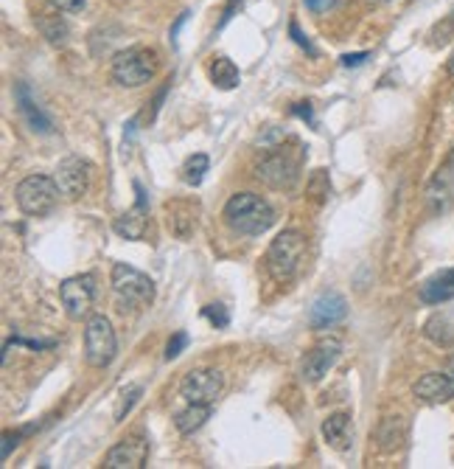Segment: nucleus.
<instances>
[{
	"mask_svg": "<svg viewBox=\"0 0 454 469\" xmlns=\"http://www.w3.org/2000/svg\"><path fill=\"white\" fill-rule=\"evenodd\" d=\"M224 222L241 236H261L275 225L272 205L253 191L233 194L224 205Z\"/></svg>",
	"mask_w": 454,
	"mask_h": 469,
	"instance_id": "nucleus-1",
	"label": "nucleus"
},
{
	"mask_svg": "<svg viewBox=\"0 0 454 469\" xmlns=\"http://www.w3.org/2000/svg\"><path fill=\"white\" fill-rule=\"evenodd\" d=\"M306 258V236L300 231H284L272 239L267 250V270L275 281H291Z\"/></svg>",
	"mask_w": 454,
	"mask_h": 469,
	"instance_id": "nucleus-2",
	"label": "nucleus"
},
{
	"mask_svg": "<svg viewBox=\"0 0 454 469\" xmlns=\"http://www.w3.org/2000/svg\"><path fill=\"white\" fill-rule=\"evenodd\" d=\"M157 73V54L149 48H126L112 57V79L121 88H140Z\"/></svg>",
	"mask_w": 454,
	"mask_h": 469,
	"instance_id": "nucleus-3",
	"label": "nucleus"
},
{
	"mask_svg": "<svg viewBox=\"0 0 454 469\" xmlns=\"http://www.w3.org/2000/svg\"><path fill=\"white\" fill-rule=\"evenodd\" d=\"M110 284H112V293L118 296V301L124 306H132V310H143V306H149L155 301V281L124 262L112 265Z\"/></svg>",
	"mask_w": 454,
	"mask_h": 469,
	"instance_id": "nucleus-4",
	"label": "nucleus"
},
{
	"mask_svg": "<svg viewBox=\"0 0 454 469\" xmlns=\"http://www.w3.org/2000/svg\"><path fill=\"white\" fill-rule=\"evenodd\" d=\"M300 160L284 147H267V155L255 164V177L269 188L289 191L298 183Z\"/></svg>",
	"mask_w": 454,
	"mask_h": 469,
	"instance_id": "nucleus-5",
	"label": "nucleus"
},
{
	"mask_svg": "<svg viewBox=\"0 0 454 469\" xmlns=\"http://www.w3.org/2000/svg\"><path fill=\"white\" fill-rule=\"evenodd\" d=\"M18 205L20 211L28 217H45L54 211V205L59 200V186L54 177H45V174H28L26 181H20L18 186Z\"/></svg>",
	"mask_w": 454,
	"mask_h": 469,
	"instance_id": "nucleus-6",
	"label": "nucleus"
},
{
	"mask_svg": "<svg viewBox=\"0 0 454 469\" xmlns=\"http://www.w3.org/2000/svg\"><path fill=\"white\" fill-rule=\"evenodd\" d=\"M116 332H112V323L104 315H93L85 327V358L93 368H107L116 360Z\"/></svg>",
	"mask_w": 454,
	"mask_h": 469,
	"instance_id": "nucleus-7",
	"label": "nucleus"
},
{
	"mask_svg": "<svg viewBox=\"0 0 454 469\" xmlns=\"http://www.w3.org/2000/svg\"><path fill=\"white\" fill-rule=\"evenodd\" d=\"M339 354H343V341H339V337H322V341H317L309 351L303 354L300 377L306 382H320L334 368Z\"/></svg>",
	"mask_w": 454,
	"mask_h": 469,
	"instance_id": "nucleus-8",
	"label": "nucleus"
},
{
	"mask_svg": "<svg viewBox=\"0 0 454 469\" xmlns=\"http://www.w3.org/2000/svg\"><path fill=\"white\" fill-rule=\"evenodd\" d=\"M59 298H62V306L71 320L87 318L93 310V301H95V279L90 276V273H85V276H73L68 281H62Z\"/></svg>",
	"mask_w": 454,
	"mask_h": 469,
	"instance_id": "nucleus-9",
	"label": "nucleus"
},
{
	"mask_svg": "<svg viewBox=\"0 0 454 469\" xmlns=\"http://www.w3.org/2000/svg\"><path fill=\"white\" fill-rule=\"evenodd\" d=\"M224 388V377L216 368H197L185 374V380L180 382V394L185 402H197V405H214L216 396Z\"/></svg>",
	"mask_w": 454,
	"mask_h": 469,
	"instance_id": "nucleus-10",
	"label": "nucleus"
},
{
	"mask_svg": "<svg viewBox=\"0 0 454 469\" xmlns=\"http://www.w3.org/2000/svg\"><path fill=\"white\" fill-rule=\"evenodd\" d=\"M54 181H57L59 191L68 200L82 197V194L87 191V183H90V164H87L85 158H79V155L64 158L62 164L57 166Z\"/></svg>",
	"mask_w": 454,
	"mask_h": 469,
	"instance_id": "nucleus-11",
	"label": "nucleus"
},
{
	"mask_svg": "<svg viewBox=\"0 0 454 469\" xmlns=\"http://www.w3.org/2000/svg\"><path fill=\"white\" fill-rule=\"evenodd\" d=\"M149 461V442L143 435H129L104 456L107 469H143Z\"/></svg>",
	"mask_w": 454,
	"mask_h": 469,
	"instance_id": "nucleus-12",
	"label": "nucleus"
},
{
	"mask_svg": "<svg viewBox=\"0 0 454 469\" xmlns=\"http://www.w3.org/2000/svg\"><path fill=\"white\" fill-rule=\"evenodd\" d=\"M348 315V304L339 293H322L314 298L312 310H309V323L312 329H331L339 320H345Z\"/></svg>",
	"mask_w": 454,
	"mask_h": 469,
	"instance_id": "nucleus-13",
	"label": "nucleus"
},
{
	"mask_svg": "<svg viewBox=\"0 0 454 469\" xmlns=\"http://www.w3.org/2000/svg\"><path fill=\"white\" fill-rule=\"evenodd\" d=\"M412 394L427 405H441V402H449L454 396V380L449 374L432 371V374H424L412 385Z\"/></svg>",
	"mask_w": 454,
	"mask_h": 469,
	"instance_id": "nucleus-14",
	"label": "nucleus"
},
{
	"mask_svg": "<svg viewBox=\"0 0 454 469\" xmlns=\"http://www.w3.org/2000/svg\"><path fill=\"white\" fill-rule=\"evenodd\" d=\"M14 99H18V110H20V116L26 119V124L34 129V133H42V135H48V133H54V124H51V119L45 116L42 112V107L31 99V90H28V85L26 82H20L18 88H14Z\"/></svg>",
	"mask_w": 454,
	"mask_h": 469,
	"instance_id": "nucleus-15",
	"label": "nucleus"
},
{
	"mask_svg": "<svg viewBox=\"0 0 454 469\" xmlns=\"http://www.w3.org/2000/svg\"><path fill=\"white\" fill-rule=\"evenodd\" d=\"M135 191H138L135 208H129L124 217L116 219V231L126 239H143V234H146V214L149 211H146V197H143L140 183H135Z\"/></svg>",
	"mask_w": 454,
	"mask_h": 469,
	"instance_id": "nucleus-16",
	"label": "nucleus"
},
{
	"mask_svg": "<svg viewBox=\"0 0 454 469\" xmlns=\"http://www.w3.org/2000/svg\"><path fill=\"white\" fill-rule=\"evenodd\" d=\"M424 334L429 337V341H432L435 346L451 349V346H454V310H441V312H435V315L427 320Z\"/></svg>",
	"mask_w": 454,
	"mask_h": 469,
	"instance_id": "nucleus-17",
	"label": "nucleus"
},
{
	"mask_svg": "<svg viewBox=\"0 0 454 469\" xmlns=\"http://www.w3.org/2000/svg\"><path fill=\"white\" fill-rule=\"evenodd\" d=\"M166 214H169V225H171L174 236L188 239L193 225H197V208H193L188 200H174L166 205Z\"/></svg>",
	"mask_w": 454,
	"mask_h": 469,
	"instance_id": "nucleus-18",
	"label": "nucleus"
},
{
	"mask_svg": "<svg viewBox=\"0 0 454 469\" xmlns=\"http://www.w3.org/2000/svg\"><path fill=\"white\" fill-rule=\"evenodd\" d=\"M454 298V267L432 276L424 287H420V301L424 304H446Z\"/></svg>",
	"mask_w": 454,
	"mask_h": 469,
	"instance_id": "nucleus-19",
	"label": "nucleus"
},
{
	"mask_svg": "<svg viewBox=\"0 0 454 469\" xmlns=\"http://www.w3.org/2000/svg\"><path fill=\"white\" fill-rule=\"evenodd\" d=\"M322 435H326V442L334 447V450H345L348 442H351V419L345 413H334L329 416L326 422H322Z\"/></svg>",
	"mask_w": 454,
	"mask_h": 469,
	"instance_id": "nucleus-20",
	"label": "nucleus"
},
{
	"mask_svg": "<svg viewBox=\"0 0 454 469\" xmlns=\"http://www.w3.org/2000/svg\"><path fill=\"white\" fill-rule=\"evenodd\" d=\"M404 439H407V422L401 416H387L379 427V447L384 452H393L404 444Z\"/></svg>",
	"mask_w": 454,
	"mask_h": 469,
	"instance_id": "nucleus-21",
	"label": "nucleus"
},
{
	"mask_svg": "<svg viewBox=\"0 0 454 469\" xmlns=\"http://www.w3.org/2000/svg\"><path fill=\"white\" fill-rule=\"evenodd\" d=\"M208 419H210V405H197V402H188V408H183L180 413H177L174 425L183 435H191L193 430H200Z\"/></svg>",
	"mask_w": 454,
	"mask_h": 469,
	"instance_id": "nucleus-22",
	"label": "nucleus"
},
{
	"mask_svg": "<svg viewBox=\"0 0 454 469\" xmlns=\"http://www.w3.org/2000/svg\"><path fill=\"white\" fill-rule=\"evenodd\" d=\"M238 68L233 65V59H227V57H216V62L210 65V82H214L219 90H233L238 88Z\"/></svg>",
	"mask_w": 454,
	"mask_h": 469,
	"instance_id": "nucleus-23",
	"label": "nucleus"
},
{
	"mask_svg": "<svg viewBox=\"0 0 454 469\" xmlns=\"http://www.w3.org/2000/svg\"><path fill=\"white\" fill-rule=\"evenodd\" d=\"M208 166H210V160H208V155H191L188 160H185V166H183V181L188 183V186H200L202 183V177H205V172H208Z\"/></svg>",
	"mask_w": 454,
	"mask_h": 469,
	"instance_id": "nucleus-24",
	"label": "nucleus"
},
{
	"mask_svg": "<svg viewBox=\"0 0 454 469\" xmlns=\"http://www.w3.org/2000/svg\"><path fill=\"white\" fill-rule=\"evenodd\" d=\"M143 394V385L140 382H132V385H126L124 391H121V399H118V405H116V422H124V416L132 411V405L138 402V396Z\"/></svg>",
	"mask_w": 454,
	"mask_h": 469,
	"instance_id": "nucleus-25",
	"label": "nucleus"
},
{
	"mask_svg": "<svg viewBox=\"0 0 454 469\" xmlns=\"http://www.w3.org/2000/svg\"><path fill=\"white\" fill-rule=\"evenodd\" d=\"M309 194L314 203H322L331 194V181H329V172L326 169H314L309 177Z\"/></svg>",
	"mask_w": 454,
	"mask_h": 469,
	"instance_id": "nucleus-26",
	"label": "nucleus"
},
{
	"mask_svg": "<svg viewBox=\"0 0 454 469\" xmlns=\"http://www.w3.org/2000/svg\"><path fill=\"white\" fill-rule=\"evenodd\" d=\"M202 315L214 323L216 329H224L227 323H231V315H227V306L224 304H208L205 310H202Z\"/></svg>",
	"mask_w": 454,
	"mask_h": 469,
	"instance_id": "nucleus-27",
	"label": "nucleus"
},
{
	"mask_svg": "<svg viewBox=\"0 0 454 469\" xmlns=\"http://www.w3.org/2000/svg\"><path fill=\"white\" fill-rule=\"evenodd\" d=\"M185 346H188V334H185V332H177L171 341H169V346H166V360L180 358Z\"/></svg>",
	"mask_w": 454,
	"mask_h": 469,
	"instance_id": "nucleus-28",
	"label": "nucleus"
},
{
	"mask_svg": "<svg viewBox=\"0 0 454 469\" xmlns=\"http://www.w3.org/2000/svg\"><path fill=\"white\" fill-rule=\"evenodd\" d=\"M289 35H291V40H295L300 48H306V51H309V54H314V45H312V42H309V37H306L303 31L298 28V23H295V20L289 23Z\"/></svg>",
	"mask_w": 454,
	"mask_h": 469,
	"instance_id": "nucleus-29",
	"label": "nucleus"
},
{
	"mask_svg": "<svg viewBox=\"0 0 454 469\" xmlns=\"http://www.w3.org/2000/svg\"><path fill=\"white\" fill-rule=\"evenodd\" d=\"M54 9H59V12H82L85 9V0H48Z\"/></svg>",
	"mask_w": 454,
	"mask_h": 469,
	"instance_id": "nucleus-30",
	"label": "nucleus"
},
{
	"mask_svg": "<svg viewBox=\"0 0 454 469\" xmlns=\"http://www.w3.org/2000/svg\"><path fill=\"white\" fill-rule=\"evenodd\" d=\"M20 435L23 433H4V452H0V458H9L11 456V447H18L20 444Z\"/></svg>",
	"mask_w": 454,
	"mask_h": 469,
	"instance_id": "nucleus-31",
	"label": "nucleus"
},
{
	"mask_svg": "<svg viewBox=\"0 0 454 469\" xmlns=\"http://www.w3.org/2000/svg\"><path fill=\"white\" fill-rule=\"evenodd\" d=\"M303 4L309 6L312 12H326V9L334 6V0H303Z\"/></svg>",
	"mask_w": 454,
	"mask_h": 469,
	"instance_id": "nucleus-32",
	"label": "nucleus"
},
{
	"mask_svg": "<svg viewBox=\"0 0 454 469\" xmlns=\"http://www.w3.org/2000/svg\"><path fill=\"white\" fill-rule=\"evenodd\" d=\"M365 59H367V54H345L343 65H345V68H356V65H362Z\"/></svg>",
	"mask_w": 454,
	"mask_h": 469,
	"instance_id": "nucleus-33",
	"label": "nucleus"
},
{
	"mask_svg": "<svg viewBox=\"0 0 454 469\" xmlns=\"http://www.w3.org/2000/svg\"><path fill=\"white\" fill-rule=\"evenodd\" d=\"M236 6H241V0H227V6H224V14H222V26L233 18V12H236Z\"/></svg>",
	"mask_w": 454,
	"mask_h": 469,
	"instance_id": "nucleus-34",
	"label": "nucleus"
},
{
	"mask_svg": "<svg viewBox=\"0 0 454 469\" xmlns=\"http://www.w3.org/2000/svg\"><path fill=\"white\" fill-rule=\"evenodd\" d=\"M295 116H300V119H306V121H312V104H309V102H300V104L295 107Z\"/></svg>",
	"mask_w": 454,
	"mask_h": 469,
	"instance_id": "nucleus-35",
	"label": "nucleus"
},
{
	"mask_svg": "<svg viewBox=\"0 0 454 469\" xmlns=\"http://www.w3.org/2000/svg\"><path fill=\"white\" fill-rule=\"evenodd\" d=\"M185 20H188V14H180V20H177V23H174V28H171V40H177V31L183 28V23H185Z\"/></svg>",
	"mask_w": 454,
	"mask_h": 469,
	"instance_id": "nucleus-36",
	"label": "nucleus"
},
{
	"mask_svg": "<svg viewBox=\"0 0 454 469\" xmlns=\"http://www.w3.org/2000/svg\"><path fill=\"white\" fill-rule=\"evenodd\" d=\"M449 73L454 76V51H451V59H449Z\"/></svg>",
	"mask_w": 454,
	"mask_h": 469,
	"instance_id": "nucleus-37",
	"label": "nucleus"
},
{
	"mask_svg": "<svg viewBox=\"0 0 454 469\" xmlns=\"http://www.w3.org/2000/svg\"><path fill=\"white\" fill-rule=\"evenodd\" d=\"M449 166H454V152H451V160H449Z\"/></svg>",
	"mask_w": 454,
	"mask_h": 469,
	"instance_id": "nucleus-38",
	"label": "nucleus"
},
{
	"mask_svg": "<svg viewBox=\"0 0 454 469\" xmlns=\"http://www.w3.org/2000/svg\"><path fill=\"white\" fill-rule=\"evenodd\" d=\"M449 377H451V380H454V374H449Z\"/></svg>",
	"mask_w": 454,
	"mask_h": 469,
	"instance_id": "nucleus-39",
	"label": "nucleus"
}]
</instances>
